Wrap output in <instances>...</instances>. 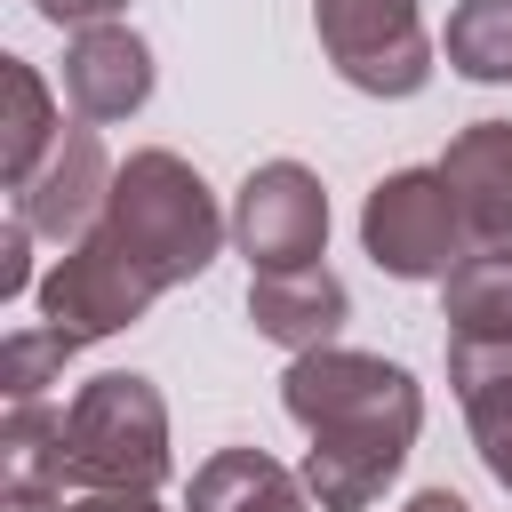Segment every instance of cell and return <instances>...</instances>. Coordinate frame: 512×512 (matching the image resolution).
Segmentation results:
<instances>
[{
    "mask_svg": "<svg viewBox=\"0 0 512 512\" xmlns=\"http://www.w3.org/2000/svg\"><path fill=\"white\" fill-rule=\"evenodd\" d=\"M280 400L312 432L304 488L320 512H368L400 480V464L424 432V392L384 352H344V344L296 352L280 376Z\"/></svg>",
    "mask_w": 512,
    "mask_h": 512,
    "instance_id": "obj_2",
    "label": "cell"
},
{
    "mask_svg": "<svg viewBox=\"0 0 512 512\" xmlns=\"http://www.w3.org/2000/svg\"><path fill=\"white\" fill-rule=\"evenodd\" d=\"M360 248L392 280H448L464 264V216L440 168H392L360 208Z\"/></svg>",
    "mask_w": 512,
    "mask_h": 512,
    "instance_id": "obj_4",
    "label": "cell"
},
{
    "mask_svg": "<svg viewBox=\"0 0 512 512\" xmlns=\"http://www.w3.org/2000/svg\"><path fill=\"white\" fill-rule=\"evenodd\" d=\"M320 56L360 96H416L432 80V32L416 0H312Z\"/></svg>",
    "mask_w": 512,
    "mask_h": 512,
    "instance_id": "obj_5",
    "label": "cell"
},
{
    "mask_svg": "<svg viewBox=\"0 0 512 512\" xmlns=\"http://www.w3.org/2000/svg\"><path fill=\"white\" fill-rule=\"evenodd\" d=\"M64 440H72V488L152 496L168 480V400L136 368L88 376L64 408Z\"/></svg>",
    "mask_w": 512,
    "mask_h": 512,
    "instance_id": "obj_3",
    "label": "cell"
},
{
    "mask_svg": "<svg viewBox=\"0 0 512 512\" xmlns=\"http://www.w3.org/2000/svg\"><path fill=\"white\" fill-rule=\"evenodd\" d=\"M24 248H32V224H24V216H8V232H0V296H24V280H32Z\"/></svg>",
    "mask_w": 512,
    "mask_h": 512,
    "instance_id": "obj_18",
    "label": "cell"
},
{
    "mask_svg": "<svg viewBox=\"0 0 512 512\" xmlns=\"http://www.w3.org/2000/svg\"><path fill=\"white\" fill-rule=\"evenodd\" d=\"M408 512H472V504H464V496H456V488H424V496H416V504H408Z\"/></svg>",
    "mask_w": 512,
    "mask_h": 512,
    "instance_id": "obj_21",
    "label": "cell"
},
{
    "mask_svg": "<svg viewBox=\"0 0 512 512\" xmlns=\"http://www.w3.org/2000/svg\"><path fill=\"white\" fill-rule=\"evenodd\" d=\"M448 384H456V400L472 416L480 464L512 496V344H456L448 336Z\"/></svg>",
    "mask_w": 512,
    "mask_h": 512,
    "instance_id": "obj_11",
    "label": "cell"
},
{
    "mask_svg": "<svg viewBox=\"0 0 512 512\" xmlns=\"http://www.w3.org/2000/svg\"><path fill=\"white\" fill-rule=\"evenodd\" d=\"M232 240L248 272H312L328 248V192L304 160H264L232 192Z\"/></svg>",
    "mask_w": 512,
    "mask_h": 512,
    "instance_id": "obj_6",
    "label": "cell"
},
{
    "mask_svg": "<svg viewBox=\"0 0 512 512\" xmlns=\"http://www.w3.org/2000/svg\"><path fill=\"white\" fill-rule=\"evenodd\" d=\"M64 360H72V344L56 336V328H16L8 344H0V392H8V408L16 400H40V384H56L64 376Z\"/></svg>",
    "mask_w": 512,
    "mask_h": 512,
    "instance_id": "obj_17",
    "label": "cell"
},
{
    "mask_svg": "<svg viewBox=\"0 0 512 512\" xmlns=\"http://www.w3.org/2000/svg\"><path fill=\"white\" fill-rule=\"evenodd\" d=\"M192 512H312V488L264 448H216L192 472Z\"/></svg>",
    "mask_w": 512,
    "mask_h": 512,
    "instance_id": "obj_12",
    "label": "cell"
},
{
    "mask_svg": "<svg viewBox=\"0 0 512 512\" xmlns=\"http://www.w3.org/2000/svg\"><path fill=\"white\" fill-rule=\"evenodd\" d=\"M112 152H104V136L80 120V128H64V144L48 152V168L16 192V216L40 232V240H88V224L104 216V200H112Z\"/></svg>",
    "mask_w": 512,
    "mask_h": 512,
    "instance_id": "obj_7",
    "label": "cell"
},
{
    "mask_svg": "<svg viewBox=\"0 0 512 512\" xmlns=\"http://www.w3.org/2000/svg\"><path fill=\"white\" fill-rule=\"evenodd\" d=\"M72 488V440H64V408L48 400H16L0 424V496H64Z\"/></svg>",
    "mask_w": 512,
    "mask_h": 512,
    "instance_id": "obj_13",
    "label": "cell"
},
{
    "mask_svg": "<svg viewBox=\"0 0 512 512\" xmlns=\"http://www.w3.org/2000/svg\"><path fill=\"white\" fill-rule=\"evenodd\" d=\"M440 176L456 192L472 248H512V120H472L448 136Z\"/></svg>",
    "mask_w": 512,
    "mask_h": 512,
    "instance_id": "obj_8",
    "label": "cell"
},
{
    "mask_svg": "<svg viewBox=\"0 0 512 512\" xmlns=\"http://www.w3.org/2000/svg\"><path fill=\"white\" fill-rule=\"evenodd\" d=\"M344 312H352V296H344V280H336L328 264H312V272H256V280H248V320H256V336H272V344H288V352H320V344L344 328Z\"/></svg>",
    "mask_w": 512,
    "mask_h": 512,
    "instance_id": "obj_10",
    "label": "cell"
},
{
    "mask_svg": "<svg viewBox=\"0 0 512 512\" xmlns=\"http://www.w3.org/2000/svg\"><path fill=\"white\" fill-rule=\"evenodd\" d=\"M32 8H40L56 32H64V24H72V32H88V24H112L128 0H32Z\"/></svg>",
    "mask_w": 512,
    "mask_h": 512,
    "instance_id": "obj_19",
    "label": "cell"
},
{
    "mask_svg": "<svg viewBox=\"0 0 512 512\" xmlns=\"http://www.w3.org/2000/svg\"><path fill=\"white\" fill-rule=\"evenodd\" d=\"M64 512H160L152 496H120V488H88V496H72Z\"/></svg>",
    "mask_w": 512,
    "mask_h": 512,
    "instance_id": "obj_20",
    "label": "cell"
},
{
    "mask_svg": "<svg viewBox=\"0 0 512 512\" xmlns=\"http://www.w3.org/2000/svg\"><path fill=\"white\" fill-rule=\"evenodd\" d=\"M440 320L456 344H512V248H480L440 280Z\"/></svg>",
    "mask_w": 512,
    "mask_h": 512,
    "instance_id": "obj_15",
    "label": "cell"
},
{
    "mask_svg": "<svg viewBox=\"0 0 512 512\" xmlns=\"http://www.w3.org/2000/svg\"><path fill=\"white\" fill-rule=\"evenodd\" d=\"M224 248V208L176 152H128L112 176L104 216L88 240H72L40 280V328H56L72 352L96 336H120L152 312V296L200 280Z\"/></svg>",
    "mask_w": 512,
    "mask_h": 512,
    "instance_id": "obj_1",
    "label": "cell"
},
{
    "mask_svg": "<svg viewBox=\"0 0 512 512\" xmlns=\"http://www.w3.org/2000/svg\"><path fill=\"white\" fill-rule=\"evenodd\" d=\"M64 96H72V112L88 128L128 120L152 96V48H144V32H128V24L72 32V48H64Z\"/></svg>",
    "mask_w": 512,
    "mask_h": 512,
    "instance_id": "obj_9",
    "label": "cell"
},
{
    "mask_svg": "<svg viewBox=\"0 0 512 512\" xmlns=\"http://www.w3.org/2000/svg\"><path fill=\"white\" fill-rule=\"evenodd\" d=\"M440 48L464 80H488V88L512 80V0H456Z\"/></svg>",
    "mask_w": 512,
    "mask_h": 512,
    "instance_id": "obj_16",
    "label": "cell"
},
{
    "mask_svg": "<svg viewBox=\"0 0 512 512\" xmlns=\"http://www.w3.org/2000/svg\"><path fill=\"white\" fill-rule=\"evenodd\" d=\"M0 512H64V496H0Z\"/></svg>",
    "mask_w": 512,
    "mask_h": 512,
    "instance_id": "obj_22",
    "label": "cell"
},
{
    "mask_svg": "<svg viewBox=\"0 0 512 512\" xmlns=\"http://www.w3.org/2000/svg\"><path fill=\"white\" fill-rule=\"evenodd\" d=\"M0 88H8V120H0V176H8V192H24V184L48 168V152L64 144V120H56L48 80H40L24 56H0Z\"/></svg>",
    "mask_w": 512,
    "mask_h": 512,
    "instance_id": "obj_14",
    "label": "cell"
}]
</instances>
